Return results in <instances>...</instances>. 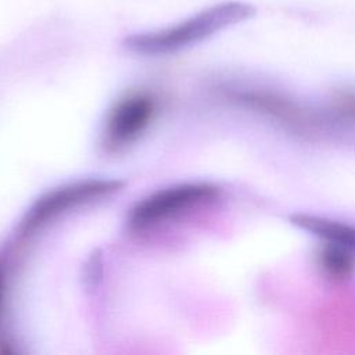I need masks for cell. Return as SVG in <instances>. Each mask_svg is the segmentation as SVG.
Returning a JSON list of instances; mask_svg holds the SVG:
<instances>
[{
	"instance_id": "7",
	"label": "cell",
	"mask_w": 355,
	"mask_h": 355,
	"mask_svg": "<svg viewBox=\"0 0 355 355\" xmlns=\"http://www.w3.org/2000/svg\"><path fill=\"white\" fill-rule=\"evenodd\" d=\"M354 251L345 245L326 243L318 252V262L324 275L333 280H344L351 276L355 268Z\"/></svg>"
},
{
	"instance_id": "2",
	"label": "cell",
	"mask_w": 355,
	"mask_h": 355,
	"mask_svg": "<svg viewBox=\"0 0 355 355\" xmlns=\"http://www.w3.org/2000/svg\"><path fill=\"white\" fill-rule=\"evenodd\" d=\"M122 187V182L114 179H86L64 184L47 191L26 211L19 226L18 237L26 239L54 220L71 208L108 196Z\"/></svg>"
},
{
	"instance_id": "4",
	"label": "cell",
	"mask_w": 355,
	"mask_h": 355,
	"mask_svg": "<svg viewBox=\"0 0 355 355\" xmlns=\"http://www.w3.org/2000/svg\"><path fill=\"white\" fill-rule=\"evenodd\" d=\"M155 114V100L150 93L132 92L111 108L104 128V146L118 150L135 141L150 125Z\"/></svg>"
},
{
	"instance_id": "8",
	"label": "cell",
	"mask_w": 355,
	"mask_h": 355,
	"mask_svg": "<svg viewBox=\"0 0 355 355\" xmlns=\"http://www.w3.org/2000/svg\"><path fill=\"white\" fill-rule=\"evenodd\" d=\"M336 103L343 114L355 118V92L338 93L336 97Z\"/></svg>"
},
{
	"instance_id": "9",
	"label": "cell",
	"mask_w": 355,
	"mask_h": 355,
	"mask_svg": "<svg viewBox=\"0 0 355 355\" xmlns=\"http://www.w3.org/2000/svg\"><path fill=\"white\" fill-rule=\"evenodd\" d=\"M0 306H1V272H0Z\"/></svg>"
},
{
	"instance_id": "1",
	"label": "cell",
	"mask_w": 355,
	"mask_h": 355,
	"mask_svg": "<svg viewBox=\"0 0 355 355\" xmlns=\"http://www.w3.org/2000/svg\"><path fill=\"white\" fill-rule=\"evenodd\" d=\"M254 12V7L248 3L222 1L168 28L129 35L123 39V46L140 55L172 54L251 18Z\"/></svg>"
},
{
	"instance_id": "5",
	"label": "cell",
	"mask_w": 355,
	"mask_h": 355,
	"mask_svg": "<svg viewBox=\"0 0 355 355\" xmlns=\"http://www.w3.org/2000/svg\"><path fill=\"white\" fill-rule=\"evenodd\" d=\"M290 222L326 243L341 244L355 251V227L351 225L309 214H294L290 216Z\"/></svg>"
},
{
	"instance_id": "6",
	"label": "cell",
	"mask_w": 355,
	"mask_h": 355,
	"mask_svg": "<svg viewBox=\"0 0 355 355\" xmlns=\"http://www.w3.org/2000/svg\"><path fill=\"white\" fill-rule=\"evenodd\" d=\"M237 98L254 108L262 110L279 119L287 121V123L290 122V123L298 125L300 128H304L308 123L306 115L305 112H302V110L297 108L294 104L286 100L270 96L268 93H257V92L240 93Z\"/></svg>"
},
{
	"instance_id": "3",
	"label": "cell",
	"mask_w": 355,
	"mask_h": 355,
	"mask_svg": "<svg viewBox=\"0 0 355 355\" xmlns=\"http://www.w3.org/2000/svg\"><path fill=\"white\" fill-rule=\"evenodd\" d=\"M219 189L209 183H182L158 190L137 202L130 215L129 225L144 229L183 214L193 207L216 198Z\"/></svg>"
}]
</instances>
